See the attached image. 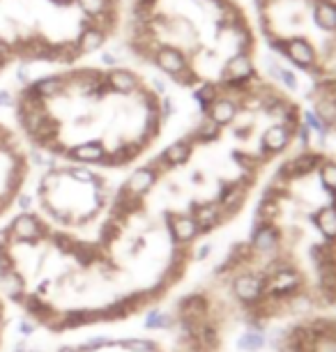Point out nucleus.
I'll return each instance as SVG.
<instances>
[{"label":"nucleus","instance_id":"20e7f679","mask_svg":"<svg viewBox=\"0 0 336 352\" xmlns=\"http://www.w3.org/2000/svg\"><path fill=\"white\" fill-rule=\"evenodd\" d=\"M251 74H254V60L249 53H235V56H230L221 72L226 85H240Z\"/></svg>","mask_w":336,"mask_h":352},{"label":"nucleus","instance_id":"9b49d317","mask_svg":"<svg viewBox=\"0 0 336 352\" xmlns=\"http://www.w3.org/2000/svg\"><path fill=\"white\" fill-rule=\"evenodd\" d=\"M313 19H315V23H318L320 28L336 30V5H332V3H318V5H315Z\"/></svg>","mask_w":336,"mask_h":352},{"label":"nucleus","instance_id":"f03ea898","mask_svg":"<svg viewBox=\"0 0 336 352\" xmlns=\"http://www.w3.org/2000/svg\"><path fill=\"white\" fill-rule=\"evenodd\" d=\"M124 0H0V78L88 60L120 37Z\"/></svg>","mask_w":336,"mask_h":352},{"label":"nucleus","instance_id":"9d476101","mask_svg":"<svg viewBox=\"0 0 336 352\" xmlns=\"http://www.w3.org/2000/svg\"><path fill=\"white\" fill-rule=\"evenodd\" d=\"M0 288H3V295L12 297V300H14L16 304L25 295V281H23V276L19 274L16 270L0 274Z\"/></svg>","mask_w":336,"mask_h":352},{"label":"nucleus","instance_id":"f257e3e1","mask_svg":"<svg viewBox=\"0 0 336 352\" xmlns=\"http://www.w3.org/2000/svg\"><path fill=\"white\" fill-rule=\"evenodd\" d=\"M14 127L32 162L124 168L161 136L170 102L159 83L122 63L81 60L19 85Z\"/></svg>","mask_w":336,"mask_h":352},{"label":"nucleus","instance_id":"1a4fd4ad","mask_svg":"<svg viewBox=\"0 0 336 352\" xmlns=\"http://www.w3.org/2000/svg\"><path fill=\"white\" fill-rule=\"evenodd\" d=\"M100 320V311L92 309H74V311H63V329H76L85 327Z\"/></svg>","mask_w":336,"mask_h":352},{"label":"nucleus","instance_id":"ddd939ff","mask_svg":"<svg viewBox=\"0 0 336 352\" xmlns=\"http://www.w3.org/2000/svg\"><path fill=\"white\" fill-rule=\"evenodd\" d=\"M120 345H127V350L131 352H153L155 345L146 341V338H127V341H117Z\"/></svg>","mask_w":336,"mask_h":352},{"label":"nucleus","instance_id":"f3484780","mask_svg":"<svg viewBox=\"0 0 336 352\" xmlns=\"http://www.w3.org/2000/svg\"><path fill=\"white\" fill-rule=\"evenodd\" d=\"M58 352H83V350L76 348V345H63V348L58 350Z\"/></svg>","mask_w":336,"mask_h":352},{"label":"nucleus","instance_id":"7ed1b4c3","mask_svg":"<svg viewBox=\"0 0 336 352\" xmlns=\"http://www.w3.org/2000/svg\"><path fill=\"white\" fill-rule=\"evenodd\" d=\"M32 166L28 143L5 120H0V208L8 210L16 205V198L23 194Z\"/></svg>","mask_w":336,"mask_h":352},{"label":"nucleus","instance_id":"6e6552de","mask_svg":"<svg viewBox=\"0 0 336 352\" xmlns=\"http://www.w3.org/2000/svg\"><path fill=\"white\" fill-rule=\"evenodd\" d=\"M235 113H237V106L230 102V99H223L219 97L214 104H210L208 109V118L212 122H216L219 127H223V124H230L235 120Z\"/></svg>","mask_w":336,"mask_h":352},{"label":"nucleus","instance_id":"dca6fc26","mask_svg":"<svg viewBox=\"0 0 336 352\" xmlns=\"http://www.w3.org/2000/svg\"><path fill=\"white\" fill-rule=\"evenodd\" d=\"M32 331H35V322H32V320H25V318H23V320L19 322V334H21V336H30Z\"/></svg>","mask_w":336,"mask_h":352},{"label":"nucleus","instance_id":"4468645a","mask_svg":"<svg viewBox=\"0 0 336 352\" xmlns=\"http://www.w3.org/2000/svg\"><path fill=\"white\" fill-rule=\"evenodd\" d=\"M320 180H322V184H325L327 189L336 191V164H327V166H322V170H320Z\"/></svg>","mask_w":336,"mask_h":352},{"label":"nucleus","instance_id":"2eb2a0df","mask_svg":"<svg viewBox=\"0 0 336 352\" xmlns=\"http://www.w3.org/2000/svg\"><path fill=\"white\" fill-rule=\"evenodd\" d=\"M109 345V338L107 336H92L88 338V343L83 345V352H95V350H102V348H107Z\"/></svg>","mask_w":336,"mask_h":352},{"label":"nucleus","instance_id":"a211bd4d","mask_svg":"<svg viewBox=\"0 0 336 352\" xmlns=\"http://www.w3.org/2000/svg\"><path fill=\"white\" fill-rule=\"evenodd\" d=\"M0 318H3V300H0Z\"/></svg>","mask_w":336,"mask_h":352},{"label":"nucleus","instance_id":"f8f14e48","mask_svg":"<svg viewBox=\"0 0 336 352\" xmlns=\"http://www.w3.org/2000/svg\"><path fill=\"white\" fill-rule=\"evenodd\" d=\"M318 223L325 235L329 237H336V208H325L320 212L318 217Z\"/></svg>","mask_w":336,"mask_h":352},{"label":"nucleus","instance_id":"423d86ee","mask_svg":"<svg viewBox=\"0 0 336 352\" xmlns=\"http://www.w3.org/2000/svg\"><path fill=\"white\" fill-rule=\"evenodd\" d=\"M283 53H286L291 60L298 65L302 69H313V63H315V51L313 46L306 42V39H291L283 46Z\"/></svg>","mask_w":336,"mask_h":352},{"label":"nucleus","instance_id":"39448f33","mask_svg":"<svg viewBox=\"0 0 336 352\" xmlns=\"http://www.w3.org/2000/svg\"><path fill=\"white\" fill-rule=\"evenodd\" d=\"M168 230L177 244H189L201 235L199 223L191 214H170L168 217Z\"/></svg>","mask_w":336,"mask_h":352},{"label":"nucleus","instance_id":"0eeeda50","mask_svg":"<svg viewBox=\"0 0 336 352\" xmlns=\"http://www.w3.org/2000/svg\"><path fill=\"white\" fill-rule=\"evenodd\" d=\"M291 136H293V131L288 129L286 124H274V127H269L265 131V136H262V145H265V150H269V155H274V152H281L288 148Z\"/></svg>","mask_w":336,"mask_h":352}]
</instances>
